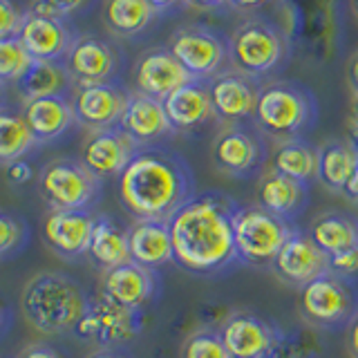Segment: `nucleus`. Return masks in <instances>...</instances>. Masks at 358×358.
Listing matches in <instances>:
<instances>
[{"label": "nucleus", "instance_id": "5", "mask_svg": "<svg viewBox=\"0 0 358 358\" xmlns=\"http://www.w3.org/2000/svg\"><path fill=\"white\" fill-rule=\"evenodd\" d=\"M231 70L253 78L257 83L273 81L289 63L291 45L287 31L273 20L253 16L240 22L229 36Z\"/></svg>", "mask_w": 358, "mask_h": 358}, {"label": "nucleus", "instance_id": "26", "mask_svg": "<svg viewBox=\"0 0 358 358\" xmlns=\"http://www.w3.org/2000/svg\"><path fill=\"white\" fill-rule=\"evenodd\" d=\"M130 260L159 271L175 262L171 227L166 220H134L128 227Z\"/></svg>", "mask_w": 358, "mask_h": 358}, {"label": "nucleus", "instance_id": "46", "mask_svg": "<svg viewBox=\"0 0 358 358\" xmlns=\"http://www.w3.org/2000/svg\"><path fill=\"white\" fill-rule=\"evenodd\" d=\"M347 350H350L352 358H358V316L347 327Z\"/></svg>", "mask_w": 358, "mask_h": 358}, {"label": "nucleus", "instance_id": "3", "mask_svg": "<svg viewBox=\"0 0 358 358\" xmlns=\"http://www.w3.org/2000/svg\"><path fill=\"white\" fill-rule=\"evenodd\" d=\"M90 298L83 285L61 271H43L29 278L20 294V311L29 327L43 336L74 334Z\"/></svg>", "mask_w": 358, "mask_h": 358}, {"label": "nucleus", "instance_id": "13", "mask_svg": "<svg viewBox=\"0 0 358 358\" xmlns=\"http://www.w3.org/2000/svg\"><path fill=\"white\" fill-rule=\"evenodd\" d=\"M74 87L121 81L123 52L119 45L99 34H78L63 61Z\"/></svg>", "mask_w": 358, "mask_h": 358}, {"label": "nucleus", "instance_id": "29", "mask_svg": "<svg viewBox=\"0 0 358 358\" xmlns=\"http://www.w3.org/2000/svg\"><path fill=\"white\" fill-rule=\"evenodd\" d=\"M106 29L117 38H137L157 20V14L145 0H103Z\"/></svg>", "mask_w": 358, "mask_h": 358}, {"label": "nucleus", "instance_id": "18", "mask_svg": "<svg viewBox=\"0 0 358 358\" xmlns=\"http://www.w3.org/2000/svg\"><path fill=\"white\" fill-rule=\"evenodd\" d=\"M271 271L280 282L302 289L329 271V255L313 242L309 233L296 229L273 260Z\"/></svg>", "mask_w": 358, "mask_h": 358}, {"label": "nucleus", "instance_id": "16", "mask_svg": "<svg viewBox=\"0 0 358 358\" xmlns=\"http://www.w3.org/2000/svg\"><path fill=\"white\" fill-rule=\"evenodd\" d=\"M130 92L121 81L83 85L72 90V108L76 126H83L90 132L117 128L123 110L128 106Z\"/></svg>", "mask_w": 358, "mask_h": 358}, {"label": "nucleus", "instance_id": "40", "mask_svg": "<svg viewBox=\"0 0 358 358\" xmlns=\"http://www.w3.org/2000/svg\"><path fill=\"white\" fill-rule=\"evenodd\" d=\"M280 3H285V0H231V9L253 18V16H260L266 9L278 7Z\"/></svg>", "mask_w": 358, "mask_h": 358}, {"label": "nucleus", "instance_id": "21", "mask_svg": "<svg viewBox=\"0 0 358 358\" xmlns=\"http://www.w3.org/2000/svg\"><path fill=\"white\" fill-rule=\"evenodd\" d=\"M137 152L139 145L117 126L90 132L81 150V162L101 182H106V179H119Z\"/></svg>", "mask_w": 358, "mask_h": 358}, {"label": "nucleus", "instance_id": "4", "mask_svg": "<svg viewBox=\"0 0 358 358\" xmlns=\"http://www.w3.org/2000/svg\"><path fill=\"white\" fill-rule=\"evenodd\" d=\"M318 121V101L313 92L291 78L262 83L253 126L273 145L305 139Z\"/></svg>", "mask_w": 358, "mask_h": 358}, {"label": "nucleus", "instance_id": "39", "mask_svg": "<svg viewBox=\"0 0 358 358\" xmlns=\"http://www.w3.org/2000/svg\"><path fill=\"white\" fill-rule=\"evenodd\" d=\"M329 271H334L336 275H341L345 280H352V282H358V244L347 251L331 255Z\"/></svg>", "mask_w": 358, "mask_h": 358}, {"label": "nucleus", "instance_id": "8", "mask_svg": "<svg viewBox=\"0 0 358 358\" xmlns=\"http://www.w3.org/2000/svg\"><path fill=\"white\" fill-rule=\"evenodd\" d=\"M168 50L182 63L193 81H210L231 67L229 36L204 22L177 27L168 38Z\"/></svg>", "mask_w": 358, "mask_h": 358}, {"label": "nucleus", "instance_id": "50", "mask_svg": "<svg viewBox=\"0 0 358 358\" xmlns=\"http://www.w3.org/2000/svg\"><path fill=\"white\" fill-rule=\"evenodd\" d=\"M3 320H5V327H3V338H5L7 331H9V307L3 309Z\"/></svg>", "mask_w": 358, "mask_h": 358}, {"label": "nucleus", "instance_id": "31", "mask_svg": "<svg viewBox=\"0 0 358 358\" xmlns=\"http://www.w3.org/2000/svg\"><path fill=\"white\" fill-rule=\"evenodd\" d=\"M318 182L331 193H343V188L358 168V155L345 139H329L318 145Z\"/></svg>", "mask_w": 358, "mask_h": 358}, {"label": "nucleus", "instance_id": "53", "mask_svg": "<svg viewBox=\"0 0 358 358\" xmlns=\"http://www.w3.org/2000/svg\"><path fill=\"white\" fill-rule=\"evenodd\" d=\"M352 11L358 16V0H352Z\"/></svg>", "mask_w": 358, "mask_h": 358}, {"label": "nucleus", "instance_id": "28", "mask_svg": "<svg viewBox=\"0 0 358 358\" xmlns=\"http://www.w3.org/2000/svg\"><path fill=\"white\" fill-rule=\"evenodd\" d=\"M318 145H313L307 139H294L273 145L271 157H268V168L311 186L313 182H318Z\"/></svg>", "mask_w": 358, "mask_h": 358}, {"label": "nucleus", "instance_id": "52", "mask_svg": "<svg viewBox=\"0 0 358 358\" xmlns=\"http://www.w3.org/2000/svg\"><path fill=\"white\" fill-rule=\"evenodd\" d=\"M280 358H307V356H302V354H294V352H285Z\"/></svg>", "mask_w": 358, "mask_h": 358}, {"label": "nucleus", "instance_id": "32", "mask_svg": "<svg viewBox=\"0 0 358 358\" xmlns=\"http://www.w3.org/2000/svg\"><path fill=\"white\" fill-rule=\"evenodd\" d=\"M22 101L27 99H41V96H59V94H72L74 83L70 78L65 63H45L36 61L27 72V76L16 85Z\"/></svg>", "mask_w": 358, "mask_h": 358}, {"label": "nucleus", "instance_id": "27", "mask_svg": "<svg viewBox=\"0 0 358 358\" xmlns=\"http://www.w3.org/2000/svg\"><path fill=\"white\" fill-rule=\"evenodd\" d=\"M87 257L101 271H110L119 264L130 262V240L128 229L110 215H99L94 224L92 242Z\"/></svg>", "mask_w": 358, "mask_h": 358}, {"label": "nucleus", "instance_id": "14", "mask_svg": "<svg viewBox=\"0 0 358 358\" xmlns=\"http://www.w3.org/2000/svg\"><path fill=\"white\" fill-rule=\"evenodd\" d=\"M162 275L137 262L119 264L101 275V296L132 311H148L162 296Z\"/></svg>", "mask_w": 358, "mask_h": 358}, {"label": "nucleus", "instance_id": "10", "mask_svg": "<svg viewBox=\"0 0 358 358\" xmlns=\"http://www.w3.org/2000/svg\"><path fill=\"white\" fill-rule=\"evenodd\" d=\"M268 141L253 123L222 126L210 145L215 171L231 179H253L268 164Z\"/></svg>", "mask_w": 358, "mask_h": 358}, {"label": "nucleus", "instance_id": "6", "mask_svg": "<svg viewBox=\"0 0 358 358\" xmlns=\"http://www.w3.org/2000/svg\"><path fill=\"white\" fill-rule=\"evenodd\" d=\"M298 311L313 329H347L358 316V287L352 280L327 271L298 289Z\"/></svg>", "mask_w": 358, "mask_h": 358}, {"label": "nucleus", "instance_id": "17", "mask_svg": "<svg viewBox=\"0 0 358 358\" xmlns=\"http://www.w3.org/2000/svg\"><path fill=\"white\" fill-rule=\"evenodd\" d=\"M96 217L90 210H50L43 220V242L65 262L87 257Z\"/></svg>", "mask_w": 358, "mask_h": 358}, {"label": "nucleus", "instance_id": "42", "mask_svg": "<svg viewBox=\"0 0 358 358\" xmlns=\"http://www.w3.org/2000/svg\"><path fill=\"white\" fill-rule=\"evenodd\" d=\"M16 358H65V354L50 343H29L22 347Z\"/></svg>", "mask_w": 358, "mask_h": 358}, {"label": "nucleus", "instance_id": "33", "mask_svg": "<svg viewBox=\"0 0 358 358\" xmlns=\"http://www.w3.org/2000/svg\"><path fill=\"white\" fill-rule=\"evenodd\" d=\"M38 145L41 143L29 130L25 117L20 112L5 108L3 115H0V162H3V166L25 159Z\"/></svg>", "mask_w": 358, "mask_h": 358}, {"label": "nucleus", "instance_id": "23", "mask_svg": "<svg viewBox=\"0 0 358 358\" xmlns=\"http://www.w3.org/2000/svg\"><path fill=\"white\" fill-rule=\"evenodd\" d=\"M164 108L177 134H193L206 128L210 121L217 123L206 81H190L175 90L164 99Z\"/></svg>", "mask_w": 358, "mask_h": 358}, {"label": "nucleus", "instance_id": "20", "mask_svg": "<svg viewBox=\"0 0 358 358\" xmlns=\"http://www.w3.org/2000/svg\"><path fill=\"white\" fill-rule=\"evenodd\" d=\"M119 128L139 148H155V145H162L166 139L177 134L171 126V119L166 115L164 101L134 92V90L130 92L128 106L121 115Z\"/></svg>", "mask_w": 358, "mask_h": 358}, {"label": "nucleus", "instance_id": "2", "mask_svg": "<svg viewBox=\"0 0 358 358\" xmlns=\"http://www.w3.org/2000/svg\"><path fill=\"white\" fill-rule=\"evenodd\" d=\"M123 210L132 220H171L186 201L193 199L195 175L188 162L164 145L139 148L117 179Z\"/></svg>", "mask_w": 358, "mask_h": 358}, {"label": "nucleus", "instance_id": "49", "mask_svg": "<svg viewBox=\"0 0 358 358\" xmlns=\"http://www.w3.org/2000/svg\"><path fill=\"white\" fill-rule=\"evenodd\" d=\"M345 141L352 145L354 152L358 155V121L350 119V123H347V132H345Z\"/></svg>", "mask_w": 358, "mask_h": 358}, {"label": "nucleus", "instance_id": "48", "mask_svg": "<svg viewBox=\"0 0 358 358\" xmlns=\"http://www.w3.org/2000/svg\"><path fill=\"white\" fill-rule=\"evenodd\" d=\"M347 81H350L352 92L358 94V54H354V59L350 61V67H347Z\"/></svg>", "mask_w": 358, "mask_h": 358}, {"label": "nucleus", "instance_id": "11", "mask_svg": "<svg viewBox=\"0 0 358 358\" xmlns=\"http://www.w3.org/2000/svg\"><path fill=\"white\" fill-rule=\"evenodd\" d=\"M217 329L231 358H280L287 352L285 331L260 313L231 311Z\"/></svg>", "mask_w": 358, "mask_h": 358}, {"label": "nucleus", "instance_id": "1", "mask_svg": "<svg viewBox=\"0 0 358 358\" xmlns=\"http://www.w3.org/2000/svg\"><path fill=\"white\" fill-rule=\"evenodd\" d=\"M240 204L227 193L195 195L168 220L175 264L195 278H222L242 264L235 249V215Z\"/></svg>", "mask_w": 358, "mask_h": 358}, {"label": "nucleus", "instance_id": "51", "mask_svg": "<svg viewBox=\"0 0 358 358\" xmlns=\"http://www.w3.org/2000/svg\"><path fill=\"white\" fill-rule=\"evenodd\" d=\"M352 119L358 121V94H354V101H352Z\"/></svg>", "mask_w": 358, "mask_h": 358}, {"label": "nucleus", "instance_id": "12", "mask_svg": "<svg viewBox=\"0 0 358 358\" xmlns=\"http://www.w3.org/2000/svg\"><path fill=\"white\" fill-rule=\"evenodd\" d=\"M143 331V311L121 307L106 296L90 300L85 313L78 320L74 336L99 347H126Z\"/></svg>", "mask_w": 358, "mask_h": 358}, {"label": "nucleus", "instance_id": "37", "mask_svg": "<svg viewBox=\"0 0 358 358\" xmlns=\"http://www.w3.org/2000/svg\"><path fill=\"white\" fill-rule=\"evenodd\" d=\"M25 16L27 9H22L14 0H0V41L18 38Z\"/></svg>", "mask_w": 358, "mask_h": 358}, {"label": "nucleus", "instance_id": "47", "mask_svg": "<svg viewBox=\"0 0 358 358\" xmlns=\"http://www.w3.org/2000/svg\"><path fill=\"white\" fill-rule=\"evenodd\" d=\"M347 201H352V204L358 206V168L354 171V175L350 177V182H347V186L343 188V193H341Z\"/></svg>", "mask_w": 358, "mask_h": 358}, {"label": "nucleus", "instance_id": "34", "mask_svg": "<svg viewBox=\"0 0 358 358\" xmlns=\"http://www.w3.org/2000/svg\"><path fill=\"white\" fill-rule=\"evenodd\" d=\"M31 240V229L27 220L16 213H0V260L9 262L27 249Z\"/></svg>", "mask_w": 358, "mask_h": 358}, {"label": "nucleus", "instance_id": "35", "mask_svg": "<svg viewBox=\"0 0 358 358\" xmlns=\"http://www.w3.org/2000/svg\"><path fill=\"white\" fill-rule=\"evenodd\" d=\"M34 56L25 50L20 38L0 41V81L3 85H18L34 67Z\"/></svg>", "mask_w": 358, "mask_h": 358}, {"label": "nucleus", "instance_id": "24", "mask_svg": "<svg viewBox=\"0 0 358 358\" xmlns=\"http://www.w3.org/2000/svg\"><path fill=\"white\" fill-rule=\"evenodd\" d=\"M20 115L25 117L29 130L38 139L41 145L63 139L76 126L72 94L59 96H41L22 101Z\"/></svg>", "mask_w": 358, "mask_h": 358}, {"label": "nucleus", "instance_id": "19", "mask_svg": "<svg viewBox=\"0 0 358 358\" xmlns=\"http://www.w3.org/2000/svg\"><path fill=\"white\" fill-rule=\"evenodd\" d=\"M262 83L244 76L235 70L217 74L208 81L213 108L220 126H235V123H253Z\"/></svg>", "mask_w": 358, "mask_h": 358}, {"label": "nucleus", "instance_id": "45", "mask_svg": "<svg viewBox=\"0 0 358 358\" xmlns=\"http://www.w3.org/2000/svg\"><path fill=\"white\" fill-rule=\"evenodd\" d=\"M85 358H134L126 347H99Z\"/></svg>", "mask_w": 358, "mask_h": 358}, {"label": "nucleus", "instance_id": "15", "mask_svg": "<svg viewBox=\"0 0 358 358\" xmlns=\"http://www.w3.org/2000/svg\"><path fill=\"white\" fill-rule=\"evenodd\" d=\"M76 29L70 18L27 9L25 22L18 34L20 43L34 56V61L63 63L76 41Z\"/></svg>", "mask_w": 358, "mask_h": 358}, {"label": "nucleus", "instance_id": "36", "mask_svg": "<svg viewBox=\"0 0 358 358\" xmlns=\"http://www.w3.org/2000/svg\"><path fill=\"white\" fill-rule=\"evenodd\" d=\"M179 358H231V354L217 327H201L184 338L179 347Z\"/></svg>", "mask_w": 358, "mask_h": 358}, {"label": "nucleus", "instance_id": "41", "mask_svg": "<svg viewBox=\"0 0 358 358\" xmlns=\"http://www.w3.org/2000/svg\"><path fill=\"white\" fill-rule=\"evenodd\" d=\"M5 177H7V182L9 184H14V186H25L29 184L31 179H34V168L29 162L25 159H18V162H11L5 166Z\"/></svg>", "mask_w": 358, "mask_h": 358}, {"label": "nucleus", "instance_id": "30", "mask_svg": "<svg viewBox=\"0 0 358 358\" xmlns=\"http://www.w3.org/2000/svg\"><path fill=\"white\" fill-rule=\"evenodd\" d=\"M307 233L331 257L358 244V217H352L338 210L322 213V215L311 222Z\"/></svg>", "mask_w": 358, "mask_h": 358}, {"label": "nucleus", "instance_id": "38", "mask_svg": "<svg viewBox=\"0 0 358 358\" xmlns=\"http://www.w3.org/2000/svg\"><path fill=\"white\" fill-rule=\"evenodd\" d=\"M94 0H31L29 9L45 11V14H54V16H63L70 18L78 11H83L85 7L92 5Z\"/></svg>", "mask_w": 358, "mask_h": 358}, {"label": "nucleus", "instance_id": "25", "mask_svg": "<svg viewBox=\"0 0 358 358\" xmlns=\"http://www.w3.org/2000/svg\"><path fill=\"white\" fill-rule=\"evenodd\" d=\"M257 206L273 213L275 217L294 224L309 204V184H302L294 177H287L278 171H268L260 177L255 190Z\"/></svg>", "mask_w": 358, "mask_h": 358}, {"label": "nucleus", "instance_id": "44", "mask_svg": "<svg viewBox=\"0 0 358 358\" xmlns=\"http://www.w3.org/2000/svg\"><path fill=\"white\" fill-rule=\"evenodd\" d=\"M152 11L157 16H166V14H173V11H179L184 5H186V0H145Z\"/></svg>", "mask_w": 358, "mask_h": 358}, {"label": "nucleus", "instance_id": "9", "mask_svg": "<svg viewBox=\"0 0 358 358\" xmlns=\"http://www.w3.org/2000/svg\"><path fill=\"white\" fill-rule=\"evenodd\" d=\"M296 227L262 206H240L235 215V249L244 266H271Z\"/></svg>", "mask_w": 358, "mask_h": 358}, {"label": "nucleus", "instance_id": "43", "mask_svg": "<svg viewBox=\"0 0 358 358\" xmlns=\"http://www.w3.org/2000/svg\"><path fill=\"white\" fill-rule=\"evenodd\" d=\"M188 7H193L197 11H224V9H231V0H186Z\"/></svg>", "mask_w": 358, "mask_h": 358}, {"label": "nucleus", "instance_id": "7", "mask_svg": "<svg viewBox=\"0 0 358 358\" xmlns=\"http://www.w3.org/2000/svg\"><path fill=\"white\" fill-rule=\"evenodd\" d=\"M38 193L52 210H92L103 193V182L81 159L59 157L43 166Z\"/></svg>", "mask_w": 358, "mask_h": 358}, {"label": "nucleus", "instance_id": "22", "mask_svg": "<svg viewBox=\"0 0 358 358\" xmlns=\"http://www.w3.org/2000/svg\"><path fill=\"white\" fill-rule=\"evenodd\" d=\"M193 78L188 76V72L182 67L173 52L168 48H150L145 50L132 70V83L134 92L148 94L164 101L166 96H171L175 90L182 85L190 83Z\"/></svg>", "mask_w": 358, "mask_h": 358}]
</instances>
